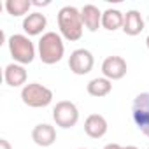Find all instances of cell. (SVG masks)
<instances>
[{
  "label": "cell",
  "mask_w": 149,
  "mask_h": 149,
  "mask_svg": "<svg viewBox=\"0 0 149 149\" xmlns=\"http://www.w3.org/2000/svg\"><path fill=\"white\" fill-rule=\"evenodd\" d=\"M58 28H60V35L68 40V42H76L83 37L84 32V23H83V16L81 11L74 6H65L58 11Z\"/></svg>",
  "instance_id": "1"
},
{
  "label": "cell",
  "mask_w": 149,
  "mask_h": 149,
  "mask_svg": "<svg viewBox=\"0 0 149 149\" xmlns=\"http://www.w3.org/2000/svg\"><path fill=\"white\" fill-rule=\"evenodd\" d=\"M39 58L42 63L46 65H54L58 63L63 54H65V44H63V37L56 32H46L40 39H39Z\"/></svg>",
  "instance_id": "2"
},
{
  "label": "cell",
  "mask_w": 149,
  "mask_h": 149,
  "mask_svg": "<svg viewBox=\"0 0 149 149\" xmlns=\"http://www.w3.org/2000/svg\"><path fill=\"white\" fill-rule=\"evenodd\" d=\"M7 46H9L11 56L14 58V63L28 65V63L33 61V58H35V46H33V42L30 40L28 35L14 33V35L9 37Z\"/></svg>",
  "instance_id": "3"
},
{
  "label": "cell",
  "mask_w": 149,
  "mask_h": 149,
  "mask_svg": "<svg viewBox=\"0 0 149 149\" xmlns=\"http://www.w3.org/2000/svg\"><path fill=\"white\" fill-rule=\"evenodd\" d=\"M21 100L25 105H28L32 109H42L53 102V91L40 83H30V84L23 86Z\"/></svg>",
  "instance_id": "4"
},
{
  "label": "cell",
  "mask_w": 149,
  "mask_h": 149,
  "mask_svg": "<svg viewBox=\"0 0 149 149\" xmlns=\"http://www.w3.org/2000/svg\"><path fill=\"white\" fill-rule=\"evenodd\" d=\"M53 119L60 128H74L79 121V109L70 100H61L53 109Z\"/></svg>",
  "instance_id": "5"
},
{
  "label": "cell",
  "mask_w": 149,
  "mask_h": 149,
  "mask_svg": "<svg viewBox=\"0 0 149 149\" xmlns=\"http://www.w3.org/2000/svg\"><path fill=\"white\" fill-rule=\"evenodd\" d=\"M132 118L135 126L149 137V93H139L132 104Z\"/></svg>",
  "instance_id": "6"
},
{
  "label": "cell",
  "mask_w": 149,
  "mask_h": 149,
  "mask_svg": "<svg viewBox=\"0 0 149 149\" xmlns=\"http://www.w3.org/2000/svg\"><path fill=\"white\" fill-rule=\"evenodd\" d=\"M93 65H95V58H93L91 51H88L84 47L74 49L68 56V68L76 76H86V74H90Z\"/></svg>",
  "instance_id": "7"
},
{
  "label": "cell",
  "mask_w": 149,
  "mask_h": 149,
  "mask_svg": "<svg viewBox=\"0 0 149 149\" xmlns=\"http://www.w3.org/2000/svg\"><path fill=\"white\" fill-rule=\"evenodd\" d=\"M128 65L125 61V58L121 56H107L102 63V74L104 77H107L109 81H119L126 76Z\"/></svg>",
  "instance_id": "8"
},
{
  "label": "cell",
  "mask_w": 149,
  "mask_h": 149,
  "mask_svg": "<svg viewBox=\"0 0 149 149\" xmlns=\"http://www.w3.org/2000/svg\"><path fill=\"white\" fill-rule=\"evenodd\" d=\"M26 68L25 65H19V63H9L6 68H4V81L7 86L11 88H19L23 84H26Z\"/></svg>",
  "instance_id": "9"
},
{
  "label": "cell",
  "mask_w": 149,
  "mask_h": 149,
  "mask_svg": "<svg viewBox=\"0 0 149 149\" xmlns=\"http://www.w3.org/2000/svg\"><path fill=\"white\" fill-rule=\"evenodd\" d=\"M32 140L40 147H49L56 142V130L49 123H40L32 130Z\"/></svg>",
  "instance_id": "10"
},
{
  "label": "cell",
  "mask_w": 149,
  "mask_h": 149,
  "mask_svg": "<svg viewBox=\"0 0 149 149\" xmlns=\"http://www.w3.org/2000/svg\"><path fill=\"white\" fill-rule=\"evenodd\" d=\"M46 26H47V18L42 13H30L23 19V30H25V35H28V37L40 35L46 30Z\"/></svg>",
  "instance_id": "11"
},
{
  "label": "cell",
  "mask_w": 149,
  "mask_h": 149,
  "mask_svg": "<svg viewBox=\"0 0 149 149\" xmlns=\"http://www.w3.org/2000/svg\"><path fill=\"white\" fill-rule=\"evenodd\" d=\"M107 119L102 114H90L84 121V132L91 139H102L107 133Z\"/></svg>",
  "instance_id": "12"
},
{
  "label": "cell",
  "mask_w": 149,
  "mask_h": 149,
  "mask_svg": "<svg viewBox=\"0 0 149 149\" xmlns=\"http://www.w3.org/2000/svg\"><path fill=\"white\" fill-rule=\"evenodd\" d=\"M81 16H83V23L84 28H88L90 32H97L102 26V11L93 6V4H86L81 9Z\"/></svg>",
  "instance_id": "13"
},
{
  "label": "cell",
  "mask_w": 149,
  "mask_h": 149,
  "mask_svg": "<svg viewBox=\"0 0 149 149\" xmlns=\"http://www.w3.org/2000/svg\"><path fill=\"white\" fill-rule=\"evenodd\" d=\"M126 35L130 37H135L139 35L142 30H144V18L139 11L132 9V11H126L125 14V21H123V28H121Z\"/></svg>",
  "instance_id": "14"
},
{
  "label": "cell",
  "mask_w": 149,
  "mask_h": 149,
  "mask_svg": "<svg viewBox=\"0 0 149 149\" xmlns=\"http://www.w3.org/2000/svg\"><path fill=\"white\" fill-rule=\"evenodd\" d=\"M86 91L95 98L107 97L112 91V81H109L107 77H95L86 84Z\"/></svg>",
  "instance_id": "15"
},
{
  "label": "cell",
  "mask_w": 149,
  "mask_h": 149,
  "mask_svg": "<svg viewBox=\"0 0 149 149\" xmlns=\"http://www.w3.org/2000/svg\"><path fill=\"white\" fill-rule=\"evenodd\" d=\"M123 21H125V14L119 9H105L102 13V26L109 32L123 28Z\"/></svg>",
  "instance_id": "16"
},
{
  "label": "cell",
  "mask_w": 149,
  "mask_h": 149,
  "mask_svg": "<svg viewBox=\"0 0 149 149\" xmlns=\"http://www.w3.org/2000/svg\"><path fill=\"white\" fill-rule=\"evenodd\" d=\"M4 7H6V11H7L11 16L19 18V16H25V14L30 11L32 2H30V0H7V2L4 4ZM26 16H28V14H26Z\"/></svg>",
  "instance_id": "17"
},
{
  "label": "cell",
  "mask_w": 149,
  "mask_h": 149,
  "mask_svg": "<svg viewBox=\"0 0 149 149\" xmlns=\"http://www.w3.org/2000/svg\"><path fill=\"white\" fill-rule=\"evenodd\" d=\"M0 149H13V146L7 139H0Z\"/></svg>",
  "instance_id": "18"
},
{
  "label": "cell",
  "mask_w": 149,
  "mask_h": 149,
  "mask_svg": "<svg viewBox=\"0 0 149 149\" xmlns=\"http://www.w3.org/2000/svg\"><path fill=\"white\" fill-rule=\"evenodd\" d=\"M104 149H125V147L119 146V144H116V142H111V144H105Z\"/></svg>",
  "instance_id": "19"
},
{
  "label": "cell",
  "mask_w": 149,
  "mask_h": 149,
  "mask_svg": "<svg viewBox=\"0 0 149 149\" xmlns=\"http://www.w3.org/2000/svg\"><path fill=\"white\" fill-rule=\"evenodd\" d=\"M125 149H139V147H135V146H126Z\"/></svg>",
  "instance_id": "20"
},
{
  "label": "cell",
  "mask_w": 149,
  "mask_h": 149,
  "mask_svg": "<svg viewBox=\"0 0 149 149\" xmlns=\"http://www.w3.org/2000/svg\"><path fill=\"white\" fill-rule=\"evenodd\" d=\"M146 46H147V49H149V35H147V39H146Z\"/></svg>",
  "instance_id": "21"
},
{
  "label": "cell",
  "mask_w": 149,
  "mask_h": 149,
  "mask_svg": "<svg viewBox=\"0 0 149 149\" xmlns=\"http://www.w3.org/2000/svg\"><path fill=\"white\" fill-rule=\"evenodd\" d=\"M79 149H86V147H79Z\"/></svg>",
  "instance_id": "22"
},
{
  "label": "cell",
  "mask_w": 149,
  "mask_h": 149,
  "mask_svg": "<svg viewBox=\"0 0 149 149\" xmlns=\"http://www.w3.org/2000/svg\"><path fill=\"white\" fill-rule=\"evenodd\" d=\"M147 149H149V147H147Z\"/></svg>",
  "instance_id": "23"
}]
</instances>
